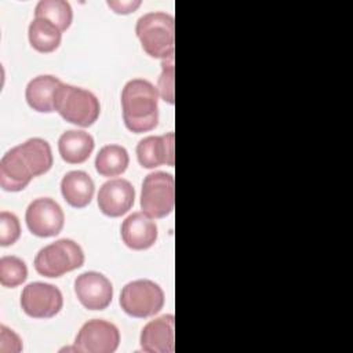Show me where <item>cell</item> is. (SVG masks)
<instances>
[{"label": "cell", "instance_id": "7a4b0ae2", "mask_svg": "<svg viewBox=\"0 0 353 353\" xmlns=\"http://www.w3.org/2000/svg\"><path fill=\"white\" fill-rule=\"evenodd\" d=\"M135 33L148 55L165 59L174 55V17L164 11L146 12L138 18Z\"/></svg>", "mask_w": 353, "mask_h": 353}, {"label": "cell", "instance_id": "44dd1931", "mask_svg": "<svg viewBox=\"0 0 353 353\" xmlns=\"http://www.w3.org/2000/svg\"><path fill=\"white\" fill-rule=\"evenodd\" d=\"M130 163L128 152L120 145L103 146L95 157V170L102 176L121 175Z\"/></svg>", "mask_w": 353, "mask_h": 353}, {"label": "cell", "instance_id": "484cf974", "mask_svg": "<svg viewBox=\"0 0 353 353\" xmlns=\"http://www.w3.org/2000/svg\"><path fill=\"white\" fill-rule=\"evenodd\" d=\"M0 350L3 353L11 352V353H18L22 350V341L21 338L10 328L6 325H0Z\"/></svg>", "mask_w": 353, "mask_h": 353}, {"label": "cell", "instance_id": "7c38bea8", "mask_svg": "<svg viewBox=\"0 0 353 353\" xmlns=\"http://www.w3.org/2000/svg\"><path fill=\"white\" fill-rule=\"evenodd\" d=\"M137 157L143 168L159 165H174V132L164 135H150L141 139L137 145Z\"/></svg>", "mask_w": 353, "mask_h": 353}, {"label": "cell", "instance_id": "ba28073f", "mask_svg": "<svg viewBox=\"0 0 353 353\" xmlns=\"http://www.w3.org/2000/svg\"><path fill=\"white\" fill-rule=\"evenodd\" d=\"M119 343V328L102 319H92L84 323L74 339L76 350L83 353H113Z\"/></svg>", "mask_w": 353, "mask_h": 353}, {"label": "cell", "instance_id": "d6986e66", "mask_svg": "<svg viewBox=\"0 0 353 353\" xmlns=\"http://www.w3.org/2000/svg\"><path fill=\"white\" fill-rule=\"evenodd\" d=\"M18 148L33 176H40L52 167V152L46 139L29 138L23 143L18 145Z\"/></svg>", "mask_w": 353, "mask_h": 353}, {"label": "cell", "instance_id": "9c48e42d", "mask_svg": "<svg viewBox=\"0 0 353 353\" xmlns=\"http://www.w3.org/2000/svg\"><path fill=\"white\" fill-rule=\"evenodd\" d=\"M28 229L37 237L57 236L65 223V215L61 205L50 197L33 200L25 214Z\"/></svg>", "mask_w": 353, "mask_h": 353}, {"label": "cell", "instance_id": "e0dca14e", "mask_svg": "<svg viewBox=\"0 0 353 353\" xmlns=\"http://www.w3.org/2000/svg\"><path fill=\"white\" fill-rule=\"evenodd\" d=\"M95 185L84 171H69L61 181V193L65 201L74 208H84L92 200Z\"/></svg>", "mask_w": 353, "mask_h": 353}, {"label": "cell", "instance_id": "4316f807", "mask_svg": "<svg viewBox=\"0 0 353 353\" xmlns=\"http://www.w3.org/2000/svg\"><path fill=\"white\" fill-rule=\"evenodd\" d=\"M108 6L117 14H130L135 11L139 6V0H128V1H108Z\"/></svg>", "mask_w": 353, "mask_h": 353}, {"label": "cell", "instance_id": "9a60e30c", "mask_svg": "<svg viewBox=\"0 0 353 353\" xmlns=\"http://www.w3.org/2000/svg\"><path fill=\"white\" fill-rule=\"evenodd\" d=\"M34 178L18 146L11 148L0 160V186L7 192H19Z\"/></svg>", "mask_w": 353, "mask_h": 353}, {"label": "cell", "instance_id": "ffe728a7", "mask_svg": "<svg viewBox=\"0 0 353 353\" xmlns=\"http://www.w3.org/2000/svg\"><path fill=\"white\" fill-rule=\"evenodd\" d=\"M28 36L30 46L36 51L52 52L61 44L62 32L57 25H54L48 19L34 17V19L29 25Z\"/></svg>", "mask_w": 353, "mask_h": 353}, {"label": "cell", "instance_id": "4fadbf2b", "mask_svg": "<svg viewBox=\"0 0 353 353\" xmlns=\"http://www.w3.org/2000/svg\"><path fill=\"white\" fill-rule=\"evenodd\" d=\"M141 347L148 353H172L174 343V316L163 314L150 320L141 331Z\"/></svg>", "mask_w": 353, "mask_h": 353}, {"label": "cell", "instance_id": "277c9868", "mask_svg": "<svg viewBox=\"0 0 353 353\" xmlns=\"http://www.w3.org/2000/svg\"><path fill=\"white\" fill-rule=\"evenodd\" d=\"M84 263L81 247L70 239H59L43 247L34 258V269L44 277H61Z\"/></svg>", "mask_w": 353, "mask_h": 353}, {"label": "cell", "instance_id": "2e32d148", "mask_svg": "<svg viewBox=\"0 0 353 353\" xmlns=\"http://www.w3.org/2000/svg\"><path fill=\"white\" fill-rule=\"evenodd\" d=\"M62 81L52 74H40L33 77L25 91L29 106L41 113L55 112V97Z\"/></svg>", "mask_w": 353, "mask_h": 353}, {"label": "cell", "instance_id": "52a82bcc", "mask_svg": "<svg viewBox=\"0 0 353 353\" xmlns=\"http://www.w3.org/2000/svg\"><path fill=\"white\" fill-rule=\"evenodd\" d=\"M63 296L58 287L34 281L28 284L21 294L22 310L33 319H50L61 312Z\"/></svg>", "mask_w": 353, "mask_h": 353}, {"label": "cell", "instance_id": "5bb4252c", "mask_svg": "<svg viewBox=\"0 0 353 353\" xmlns=\"http://www.w3.org/2000/svg\"><path fill=\"white\" fill-rule=\"evenodd\" d=\"M121 239L124 244L135 251L150 248L157 240V226L143 212H132L121 223Z\"/></svg>", "mask_w": 353, "mask_h": 353}, {"label": "cell", "instance_id": "30bf717a", "mask_svg": "<svg viewBox=\"0 0 353 353\" xmlns=\"http://www.w3.org/2000/svg\"><path fill=\"white\" fill-rule=\"evenodd\" d=\"M74 294L85 309L103 310L112 302L113 285L99 272H84L74 280Z\"/></svg>", "mask_w": 353, "mask_h": 353}, {"label": "cell", "instance_id": "603a6c76", "mask_svg": "<svg viewBox=\"0 0 353 353\" xmlns=\"http://www.w3.org/2000/svg\"><path fill=\"white\" fill-rule=\"evenodd\" d=\"M28 277L26 263L14 255H6L0 259V283L4 287L15 288Z\"/></svg>", "mask_w": 353, "mask_h": 353}, {"label": "cell", "instance_id": "ac0fdd59", "mask_svg": "<svg viewBox=\"0 0 353 353\" xmlns=\"http://www.w3.org/2000/svg\"><path fill=\"white\" fill-rule=\"evenodd\" d=\"M94 138L81 130H68L58 139V150L69 164L84 163L94 150Z\"/></svg>", "mask_w": 353, "mask_h": 353}, {"label": "cell", "instance_id": "d4e9b609", "mask_svg": "<svg viewBox=\"0 0 353 353\" xmlns=\"http://www.w3.org/2000/svg\"><path fill=\"white\" fill-rule=\"evenodd\" d=\"M21 236V225L15 214L8 211L0 212V245L14 244Z\"/></svg>", "mask_w": 353, "mask_h": 353}, {"label": "cell", "instance_id": "8992f818", "mask_svg": "<svg viewBox=\"0 0 353 353\" xmlns=\"http://www.w3.org/2000/svg\"><path fill=\"white\" fill-rule=\"evenodd\" d=\"M175 203L174 176L164 171L145 176L141 189V208L149 218H164L172 212Z\"/></svg>", "mask_w": 353, "mask_h": 353}, {"label": "cell", "instance_id": "7402d4cb", "mask_svg": "<svg viewBox=\"0 0 353 353\" xmlns=\"http://www.w3.org/2000/svg\"><path fill=\"white\" fill-rule=\"evenodd\" d=\"M34 17L48 19L63 32L72 23L73 11L65 0H40L34 8Z\"/></svg>", "mask_w": 353, "mask_h": 353}, {"label": "cell", "instance_id": "5b68a950", "mask_svg": "<svg viewBox=\"0 0 353 353\" xmlns=\"http://www.w3.org/2000/svg\"><path fill=\"white\" fill-rule=\"evenodd\" d=\"M120 306L131 317L146 319L157 314L164 306L161 287L148 279L127 283L120 294Z\"/></svg>", "mask_w": 353, "mask_h": 353}, {"label": "cell", "instance_id": "8fae6325", "mask_svg": "<svg viewBox=\"0 0 353 353\" xmlns=\"http://www.w3.org/2000/svg\"><path fill=\"white\" fill-rule=\"evenodd\" d=\"M135 189L130 181L114 178L106 181L98 192L99 210L112 218L127 214L134 205Z\"/></svg>", "mask_w": 353, "mask_h": 353}, {"label": "cell", "instance_id": "cb8c5ba5", "mask_svg": "<svg viewBox=\"0 0 353 353\" xmlns=\"http://www.w3.org/2000/svg\"><path fill=\"white\" fill-rule=\"evenodd\" d=\"M174 77H175V68H174V55L163 59L161 62V74L157 81V91L159 95L170 105L174 103Z\"/></svg>", "mask_w": 353, "mask_h": 353}, {"label": "cell", "instance_id": "6da1fadb", "mask_svg": "<svg viewBox=\"0 0 353 353\" xmlns=\"http://www.w3.org/2000/svg\"><path fill=\"white\" fill-rule=\"evenodd\" d=\"M125 127L135 134L153 130L159 123V91L148 80L132 79L121 91Z\"/></svg>", "mask_w": 353, "mask_h": 353}, {"label": "cell", "instance_id": "3957f363", "mask_svg": "<svg viewBox=\"0 0 353 353\" xmlns=\"http://www.w3.org/2000/svg\"><path fill=\"white\" fill-rule=\"evenodd\" d=\"M55 110L63 120L72 124L90 127L98 120L101 105L91 91L62 83L57 91Z\"/></svg>", "mask_w": 353, "mask_h": 353}]
</instances>
